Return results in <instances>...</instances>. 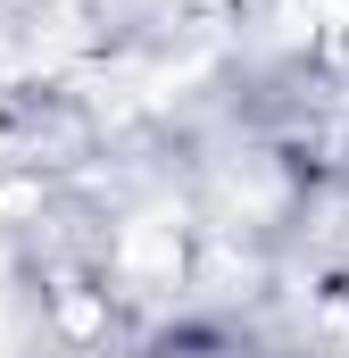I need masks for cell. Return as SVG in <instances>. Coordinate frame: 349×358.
<instances>
[{
    "label": "cell",
    "mask_w": 349,
    "mask_h": 358,
    "mask_svg": "<svg viewBox=\"0 0 349 358\" xmlns=\"http://www.w3.org/2000/svg\"><path fill=\"white\" fill-rule=\"evenodd\" d=\"M150 358H191V350H150Z\"/></svg>",
    "instance_id": "cell-1"
}]
</instances>
